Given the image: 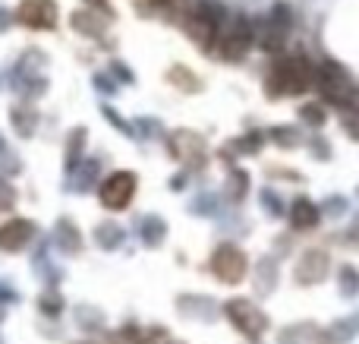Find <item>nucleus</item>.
I'll return each instance as SVG.
<instances>
[{"label": "nucleus", "mask_w": 359, "mask_h": 344, "mask_svg": "<svg viewBox=\"0 0 359 344\" xmlns=\"http://www.w3.org/2000/svg\"><path fill=\"white\" fill-rule=\"evenodd\" d=\"M316 70L306 54H287L271 67L265 79V92L271 98H284V95H303L316 86Z\"/></svg>", "instance_id": "f257e3e1"}, {"label": "nucleus", "mask_w": 359, "mask_h": 344, "mask_svg": "<svg viewBox=\"0 0 359 344\" xmlns=\"http://www.w3.org/2000/svg\"><path fill=\"white\" fill-rule=\"evenodd\" d=\"M252 44V25H249L246 16H233L227 25L221 22V32H217L215 51L221 60H243V54Z\"/></svg>", "instance_id": "f03ea898"}, {"label": "nucleus", "mask_w": 359, "mask_h": 344, "mask_svg": "<svg viewBox=\"0 0 359 344\" xmlns=\"http://www.w3.org/2000/svg\"><path fill=\"white\" fill-rule=\"evenodd\" d=\"M224 313H227V319L233 322L236 332H240L243 338H249V341H259L262 335L268 332V316L262 313V310L255 307L252 300H246V297H236V300H227Z\"/></svg>", "instance_id": "7ed1b4c3"}, {"label": "nucleus", "mask_w": 359, "mask_h": 344, "mask_svg": "<svg viewBox=\"0 0 359 344\" xmlns=\"http://www.w3.org/2000/svg\"><path fill=\"white\" fill-rule=\"evenodd\" d=\"M316 88L325 95L328 101H334V105L347 107L350 105V95H353V79H350V73L341 67V63L334 60H325L322 67L316 70Z\"/></svg>", "instance_id": "20e7f679"}, {"label": "nucleus", "mask_w": 359, "mask_h": 344, "mask_svg": "<svg viewBox=\"0 0 359 344\" xmlns=\"http://www.w3.org/2000/svg\"><path fill=\"white\" fill-rule=\"evenodd\" d=\"M186 32L189 38L205 51H215V41H217V32H221V13L215 6H196L186 19Z\"/></svg>", "instance_id": "39448f33"}, {"label": "nucleus", "mask_w": 359, "mask_h": 344, "mask_svg": "<svg viewBox=\"0 0 359 344\" xmlns=\"http://www.w3.org/2000/svg\"><path fill=\"white\" fill-rule=\"evenodd\" d=\"M246 269H249L246 253L233 244H221L215 250V256H211V272H215L224 284H240L243 278H246Z\"/></svg>", "instance_id": "423d86ee"}, {"label": "nucleus", "mask_w": 359, "mask_h": 344, "mask_svg": "<svg viewBox=\"0 0 359 344\" xmlns=\"http://www.w3.org/2000/svg\"><path fill=\"white\" fill-rule=\"evenodd\" d=\"M133 196H136V174H130V171H117V174H111L101 183V202L107 209H114V212L130 206Z\"/></svg>", "instance_id": "0eeeda50"}, {"label": "nucleus", "mask_w": 359, "mask_h": 344, "mask_svg": "<svg viewBox=\"0 0 359 344\" xmlns=\"http://www.w3.org/2000/svg\"><path fill=\"white\" fill-rule=\"evenodd\" d=\"M16 19L29 29H50L57 22V4L54 0H22Z\"/></svg>", "instance_id": "6e6552de"}, {"label": "nucleus", "mask_w": 359, "mask_h": 344, "mask_svg": "<svg viewBox=\"0 0 359 344\" xmlns=\"http://www.w3.org/2000/svg\"><path fill=\"white\" fill-rule=\"evenodd\" d=\"M328 269H331L328 253L325 250H306L303 256H299L297 272H293V275H297L299 284H318V282H325Z\"/></svg>", "instance_id": "1a4fd4ad"}, {"label": "nucleus", "mask_w": 359, "mask_h": 344, "mask_svg": "<svg viewBox=\"0 0 359 344\" xmlns=\"http://www.w3.org/2000/svg\"><path fill=\"white\" fill-rule=\"evenodd\" d=\"M170 152H174V158H180V161L192 164V168H198V164L205 161V143L202 136H196V133L189 130H180L170 136Z\"/></svg>", "instance_id": "9d476101"}, {"label": "nucleus", "mask_w": 359, "mask_h": 344, "mask_svg": "<svg viewBox=\"0 0 359 344\" xmlns=\"http://www.w3.org/2000/svg\"><path fill=\"white\" fill-rule=\"evenodd\" d=\"M287 218H290L293 231H312V227L322 221V209H318L312 199L299 196V199L290 202V212H287Z\"/></svg>", "instance_id": "9b49d317"}, {"label": "nucleus", "mask_w": 359, "mask_h": 344, "mask_svg": "<svg viewBox=\"0 0 359 344\" xmlns=\"http://www.w3.org/2000/svg\"><path fill=\"white\" fill-rule=\"evenodd\" d=\"M32 237V221H6L4 227H0V250H22L25 244H29Z\"/></svg>", "instance_id": "f8f14e48"}, {"label": "nucleus", "mask_w": 359, "mask_h": 344, "mask_svg": "<svg viewBox=\"0 0 359 344\" xmlns=\"http://www.w3.org/2000/svg\"><path fill=\"white\" fill-rule=\"evenodd\" d=\"M168 79L174 82L177 88H183V92H198V88H202L198 76L192 73V70H186V67H174V70L168 73Z\"/></svg>", "instance_id": "ddd939ff"}, {"label": "nucleus", "mask_w": 359, "mask_h": 344, "mask_svg": "<svg viewBox=\"0 0 359 344\" xmlns=\"http://www.w3.org/2000/svg\"><path fill=\"white\" fill-rule=\"evenodd\" d=\"M337 282H341V294L344 297H356L359 294V272L353 265H341L337 269Z\"/></svg>", "instance_id": "4468645a"}, {"label": "nucleus", "mask_w": 359, "mask_h": 344, "mask_svg": "<svg viewBox=\"0 0 359 344\" xmlns=\"http://www.w3.org/2000/svg\"><path fill=\"white\" fill-rule=\"evenodd\" d=\"M356 329H359V316H350V319H341V322H334L331 326V338L334 341H350L356 335Z\"/></svg>", "instance_id": "2eb2a0df"}, {"label": "nucleus", "mask_w": 359, "mask_h": 344, "mask_svg": "<svg viewBox=\"0 0 359 344\" xmlns=\"http://www.w3.org/2000/svg\"><path fill=\"white\" fill-rule=\"evenodd\" d=\"M299 117H303V124H312L318 130V126H325L328 114H325L322 105H303V107H299Z\"/></svg>", "instance_id": "dca6fc26"}, {"label": "nucleus", "mask_w": 359, "mask_h": 344, "mask_svg": "<svg viewBox=\"0 0 359 344\" xmlns=\"http://www.w3.org/2000/svg\"><path fill=\"white\" fill-rule=\"evenodd\" d=\"M274 143L278 145H299V133L293 126H274Z\"/></svg>", "instance_id": "f3484780"}, {"label": "nucleus", "mask_w": 359, "mask_h": 344, "mask_svg": "<svg viewBox=\"0 0 359 344\" xmlns=\"http://www.w3.org/2000/svg\"><path fill=\"white\" fill-rule=\"evenodd\" d=\"M344 126L350 130V136L359 139V107H344Z\"/></svg>", "instance_id": "a211bd4d"}, {"label": "nucleus", "mask_w": 359, "mask_h": 344, "mask_svg": "<svg viewBox=\"0 0 359 344\" xmlns=\"http://www.w3.org/2000/svg\"><path fill=\"white\" fill-rule=\"evenodd\" d=\"M325 212L328 215H344L347 212V199H344V196H331V199L325 202Z\"/></svg>", "instance_id": "6ab92c4d"}, {"label": "nucleus", "mask_w": 359, "mask_h": 344, "mask_svg": "<svg viewBox=\"0 0 359 344\" xmlns=\"http://www.w3.org/2000/svg\"><path fill=\"white\" fill-rule=\"evenodd\" d=\"M13 202H16V193H13V187L6 180H0V209H13Z\"/></svg>", "instance_id": "aec40b11"}, {"label": "nucleus", "mask_w": 359, "mask_h": 344, "mask_svg": "<svg viewBox=\"0 0 359 344\" xmlns=\"http://www.w3.org/2000/svg\"><path fill=\"white\" fill-rule=\"evenodd\" d=\"M246 193V174L243 171H236L233 174V196H243Z\"/></svg>", "instance_id": "412c9836"}]
</instances>
